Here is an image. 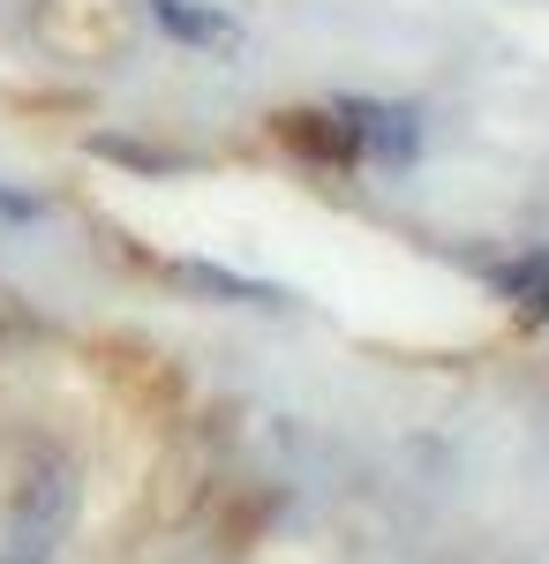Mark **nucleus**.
Segmentation results:
<instances>
[{
  "label": "nucleus",
  "mask_w": 549,
  "mask_h": 564,
  "mask_svg": "<svg viewBox=\"0 0 549 564\" xmlns=\"http://www.w3.org/2000/svg\"><path fill=\"white\" fill-rule=\"evenodd\" d=\"M346 135H354V159L362 166H384V174H407L422 159V106L415 98H332Z\"/></svg>",
  "instance_id": "obj_1"
},
{
  "label": "nucleus",
  "mask_w": 549,
  "mask_h": 564,
  "mask_svg": "<svg viewBox=\"0 0 549 564\" xmlns=\"http://www.w3.org/2000/svg\"><path fill=\"white\" fill-rule=\"evenodd\" d=\"M482 279H489V286L512 302V316H519L527 332H535V324H549V249H542V241L482 257Z\"/></svg>",
  "instance_id": "obj_3"
},
{
  "label": "nucleus",
  "mask_w": 549,
  "mask_h": 564,
  "mask_svg": "<svg viewBox=\"0 0 549 564\" xmlns=\"http://www.w3.org/2000/svg\"><path fill=\"white\" fill-rule=\"evenodd\" d=\"M68 459L61 452H39L31 467H23V481H15V542L8 550H23V557H45L53 550V534L68 527Z\"/></svg>",
  "instance_id": "obj_2"
},
{
  "label": "nucleus",
  "mask_w": 549,
  "mask_h": 564,
  "mask_svg": "<svg viewBox=\"0 0 549 564\" xmlns=\"http://www.w3.org/2000/svg\"><path fill=\"white\" fill-rule=\"evenodd\" d=\"M143 15L166 31L173 45H189V53H241V23L234 15H218V8H204V0H143Z\"/></svg>",
  "instance_id": "obj_5"
},
{
  "label": "nucleus",
  "mask_w": 549,
  "mask_h": 564,
  "mask_svg": "<svg viewBox=\"0 0 549 564\" xmlns=\"http://www.w3.org/2000/svg\"><path fill=\"white\" fill-rule=\"evenodd\" d=\"M173 279L189 286V294H212V302H234V308H279L287 294L279 286H263V279H241V271H226V263H204V257H189V263H173Z\"/></svg>",
  "instance_id": "obj_6"
},
{
  "label": "nucleus",
  "mask_w": 549,
  "mask_h": 564,
  "mask_svg": "<svg viewBox=\"0 0 549 564\" xmlns=\"http://www.w3.org/2000/svg\"><path fill=\"white\" fill-rule=\"evenodd\" d=\"M0 564H45V557H23V550H8V557H0Z\"/></svg>",
  "instance_id": "obj_8"
},
{
  "label": "nucleus",
  "mask_w": 549,
  "mask_h": 564,
  "mask_svg": "<svg viewBox=\"0 0 549 564\" xmlns=\"http://www.w3.org/2000/svg\"><path fill=\"white\" fill-rule=\"evenodd\" d=\"M39 212H45V204L31 196V188H15V181H0V218H8V226H31Z\"/></svg>",
  "instance_id": "obj_7"
},
{
  "label": "nucleus",
  "mask_w": 549,
  "mask_h": 564,
  "mask_svg": "<svg viewBox=\"0 0 549 564\" xmlns=\"http://www.w3.org/2000/svg\"><path fill=\"white\" fill-rule=\"evenodd\" d=\"M279 135H287V151H301L316 174H354L362 166L338 106H294V113H279Z\"/></svg>",
  "instance_id": "obj_4"
}]
</instances>
